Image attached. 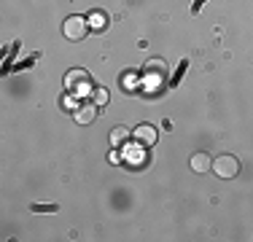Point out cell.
Segmentation results:
<instances>
[{
    "label": "cell",
    "instance_id": "6da1fadb",
    "mask_svg": "<svg viewBox=\"0 0 253 242\" xmlns=\"http://www.w3.org/2000/svg\"><path fill=\"white\" fill-rule=\"evenodd\" d=\"M89 19L86 16H68V19L62 22V35L68 40H84L89 33Z\"/></svg>",
    "mask_w": 253,
    "mask_h": 242
},
{
    "label": "cell",
    "instance_id": "7a4b0ae2",
    "mask_svg": "<svg viewBox=\"0 0 253 242\" xmlns=\"http://www.w3.org/2000/svg\"><path fill=\"white\" fill-rule=\"evenodd\" d=\"M213 172L218 175V178H224V180L237 178V175H240V161H237V156H232V154L215 156V159H213Z\"/></svg>",
    "mask_w": 253,
    "mask_h": 242
},
{
    "label": "cell",
    "instance_id": "3957f363",
    "mask_svg": "<svg viewBox=\"0 0 253 242\" xmlns=\"http://www.w3.org/2000/svg\"><path fill=\"white\" fill-rule=\"evenodd\" d=\"M165 78H167V65L162 62V59H151V62L146 65V83L151 89H156Z\"/></svg>",
    "mask_w": 253,
    "mask_h": 242
},
{
    "label": "cell",
    "instance_id": "277c9868",
    "mask_svg": "<svg viewBox=\"0 0 253 242\" xmlns=\"http://www.w3.org/2000/svg\"><path fill=\"white\" fill-rule=\"evenodd\" d=\"M132 137L137 140V145H156V140H159V132H156V126L151 124H140V126H135L132 129Z\"/></svg>",
    "mask_w": 253,
    "mask_h": 242
},
{
    "label": "cell",
    "instance_id": "5b68a950",
    "mask_svg": "<svg viewBox=\"0 0 253 242\" xmlns=\"http://www.w3.org/2000/svg\"><path fill=\"white\" fill-rule=\"evenodd\" d=\"M189 164L194 172H210V169H213V159H210V154H205V151H197L189 159Z\"/></svg>",
    "mask_w": 253,
    "mask_h": 242
},
{
    "label": "cell",
    "instance_id": "8992f818",
    "mask_svg": "<svg viewBox=\"0 0 253 242\" xmlns=\"http://www.w3.org/2000/svg\"><path fill=\"white\" fill-rule=\"evenodd\" d=\"M97 108L100 105H94V102H89V105H81L78 111L73 113V119L78 121V124H92L94 119H97Z\"/></svg>",
    "mask_w": 253,
    "mask_h": 242
},
{
    "label": "cell",
    "instance_id": "52a82bcc",
    "mask_svg": "<svg viewBox=\"0 0 253 242\" xmlns=\"http://www.w3.org/2000/svg\"><path fill=\"white\" fill-rule=\"evenodd\" d=\"M84 81H89V73L86 70H70L68 76H65V86H68V92H76Z\"/></svg>",
    "mask_w": 253,
    "mask_h": 242
},
{
    "label": "cell",
    "instance_id": "ba28073f",
    "mask_svg": "<svg viewBox=\"0 0 253 242\" xmlns=\"http://www.w3.org/2000/svg\"><path fill=\"white\" fill-rule=\"evenodd\" d=\"M132 132L126 129V126H113L111 129V145L113 148H122V145H126V140H129Z\"/></svg>",
    "mask_w": 253,
    "mask_h": 242
},
{
    "label": "cell",
    "instance_id": "9c48e42d",
    "mask_svg": "<svg viewBox=\"0 0 253 242\" xmlns=\"http://www.w3.org/2000/svg\"><path fill=\"white\" fill-rule=\"evenodd\" d=\"M89 27L92 30H105L108 27V16L102 14V11H94V14L89 16Z\"/></svg>",
    "mask_w": 253,
    "mask_h": 242
},
{
    "label": "cell",
    "instance_id": "30bf717a",
    "mask_svg": "<svg viewBox=\"0 0 253 242\" xmlns=\"http://www.w3.org/2000/svg\"><path fill=\"white\" fill-rule=\"evenodd\" d=\"M92 97H94V105H105V102H108V92H105V89H92Z\"/></svg>",
    "mask_w": 253,
    "mask_h": 242
},
{
    "label": "cell",
    "instance_id": "8fae6325",
    "mask_svg": "<svg viewBox=\"0 0 253 242\" xmlns=\"http://www.w3.org/2000/svg\"><path fill=\"white\" fill-rule=\"evenodd\" d=\"M35 213H54L57 210V204H33Z\"/></svg>",
    "mask_w": 253,
    "mask_h": 242
},
{
    "label": "cell",
    "instance_id": "7c38bea8",
    "mask_svg": "<svg viewBox=\"0 0 253 242\" xmlns=\"http://www.w3.org/2000/svg\"><path fill=\"white\" fill-rule=\"evenodd\" d=\"M108 161H111V164H122L124 159H122V154H119V151H113V154L108 156Z\"/></svg>",
    "mask_w": 253,
    "mask_h": 242
},
{
    "label": "cell",
    "instance_id": "4fadbf2b",
    "mask_svg": "<svg viewBox=\"0 0 253 242\" xmlns=\"http://www.w3.org/2000/svg\"><path fill=\"white\" fill-rule=\"evenodd\" d=\"M126 83H129V86H126V89H135V83H137V78H135V76H126Z\"/></svg>",
    "mask_w": 253,
    "mask_h": 242
}]
</instances>
